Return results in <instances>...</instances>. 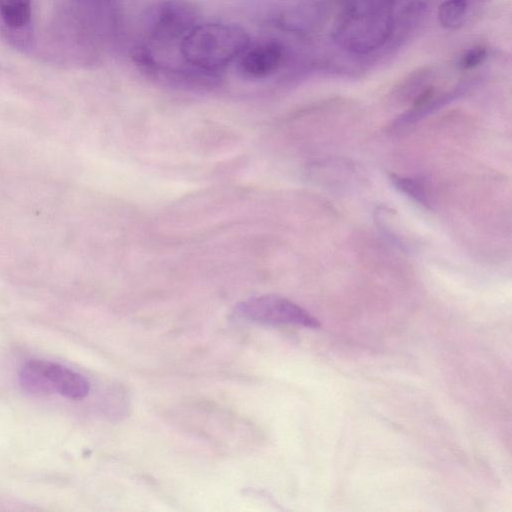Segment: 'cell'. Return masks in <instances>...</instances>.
Segmentation results:
<instances>
[{
  "label": "cell",
  "instance_id": "52a82bcc",
  "mask_svg": "<svg viewBox=\"0 0 512 512\" xmlns=\"http://www.w3.org/2000/svg\"><path fill=\"white\" fill-rule=\"evenodd\" d=\"M189 7L181 3L164 5L154 23V33L160 39L177 38L189 31L188 24L193 20Z\"/></svg>",
  "mask_w": 512,
  "mask_h": 512
},
{
  "label": "cell",
  "instance_id": "277c9868",
  "mask_svg": "<svg viewBox=\"0 0 512 512\" xmlns=\"http://www.w3.org/2000/svg\"><path fill=\"white\" fill-rule=\"evenodd\" d=\"M32 0H0V19L7 39L26 51L32 46Z\"/></svg>",
  "mask_w": 512,
  "mask_h": 512
},
{
  "label": "cell",
  "instance_id": "7c38bea8",
  "mask_svg": "<svg viewBox=\"0 0 512 512\" xmlns=\"http://www.w3.org/2000/svg\"><path fill=\"white\" fill-rule=\"evenodd\" d=\"M396 1V0H395Z\"/></svg>",
  "mask_w": 512,
  "mask_h": 512
},
{
  "label": "cell",
  "instance_id": "5b68a950",
  "mask_svg": "<svg viewBox=\"0 0 512 512\" xmlns=\"http://www.w3.org/2000/svg\"><path fill=\"white\" fill-rule=\"evenodd\" d=\"M284 60V48L275 41L248 47L239 57V72L248 79H263L275 73Z\"/></svg>",
  "mask_w": 512,
  "mask_h": 512
},
{
  "label": "cell",
  "instance_id": "30bf717a",
  "mask_svg": "<svg viewBox=\"0 0 512 512\" xmlns=\"http://www.w3.org/2000/svg\"><path fill=\"white\" fill-rule=\"evenodd\" d=\"M389 180L397 190L410 197L419 205L425 208L430 206L428 192L424 184L419 180L394 173L389 174Z\"/></svg>",
  "mask_w": 512,
  "mask_h": 512
},
{
  "label": "cell",
  "instance_id": "6da1fadb",
  "mask_svg": "<svg viewBox=\"0 0 512 512\" xmlns=\"http://www.w3.org/2000/svg\"><path fill=\"white\" fill-rule=\"evenodd\" d=\"M395 0H349L333 29V38L344 50L365 55L390 39Z\"/></svg>",
  "mask_w": 512,
  "mask_h": 512
},
{
  "label": "cell",
  "instance_id": "ba28073f",
  "mask_svg": "<svg viewBox=\"0 0 512 512\" xmlns=\"http://www.w3.org/2000/svg\"><path fill=\"white\" fill-rule=\"evenodd\" d=\"M434 71L430 67H422L406 76L393 91V98L399 102L414 100L422 91L431 86Z\"/></svg>",
  "mask_w": 512,
  "mask_h": 512
},
{
  "label": "cell",
  "instance_id": "9c48e42d",
  "mask_svg": "<svg viewBox=\"0 0 512 512\" xmlns=\"http://www.w3.org/2000/svg\"><path fill=\"white\" fill-rule=\"evenodd\" d=\"M469 9V0H445L438 8L439 24L446 29H455L463 24Z\"/></svg>",
  "mask_w": 512,
  "mask_h": 512
},
{
  "label": "cell",
  "instance_id": "3957f363",
  "mask_svg": "<svg viewBox=\"0 0 512 512\" xmlns=\"http://www.w3.org/2000/svg\"><path fill=\"white\" fill-rule=\"evenodd\" d=\"M235 313L244 319L268 324H292L307 328H319V321L305 309L277 295L251 297L237 304Z\"/></svg>",
  "mask_w": 512,
  "mask_h": 512
},
{
  "label": "cell",
  "instance_id": "7a4b0ae2",
  "mask_svg": "<svg viewBox=\"0 0 512 512\" xmlns=\"http://www.w3.org/2000/svg\"><path fill=\"white\" fill-rule=\"evenodd\" d=\"M249 47V37L239 26L205 23L191 27L182 38L184 59L202 70H218L239 58Z\"/></svg>",
  "mask_w": 512,
  "mask_h": 512
},
{
  "label": "cell",
  "instance_id": "8992f818",
  "mask_svg": "<svg viewBox=\"0 0 512 512\" xmlns=\"http://www.w3.org/2000/svg\"><path fill=\"white\" fill-rule=\"evenodd\" d=\"M40 367L51 394L71 400H81L90 391L89 381L80 373L59 363L39 359Z\"/></svg>",
  "mask_w": 512,
  "mask_h": 512
},
{
  "label": "cell",
  "instance_id": "8fae6325",
  "mask_svg": "<svg viewBox=\"0 0 512 512\" xmlns=\"http://www.w3.org/2000/svg\"><path fill=\"white\" fill-rule=\"evenodd\" d=\"M488 56V49L483 45H476L467 50L459 60V67L470 70L481 65Z\"/></svg>",
  "mask_w": 512,
  "mask_h": 512
}]
</instances>
